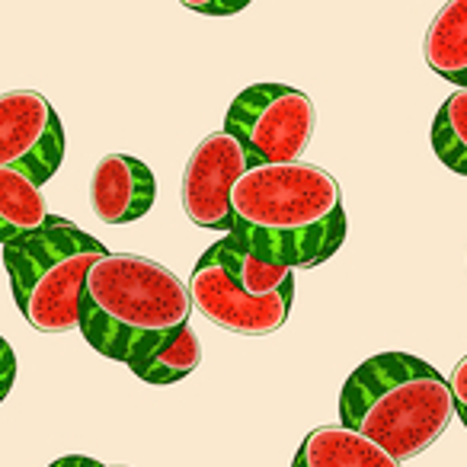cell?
Listing matches in <instances>:
<instances>
[{
  "label": "cell",
  "mask_w": 467,
  "mask_h": 467,
  "mask_svg": "<svg viewBox=\"0 0 467 467\" xmlns=\"http://www.w3.org/2000/svg\"><path fill=\"white\" fill-rule=\"evenodd\" d=\"M231 234L241 247L292 269L327 263L346 241L337 176L314 163H256L231 189Z\"/></svg>",
  "instance_id": "1"
},
{
  "label": "cell",
  "mask_w": 467,
  "mask_h": 467,
  "mask_svg": "<svg viewBox=\"0 0 467 467\" xmlns=\"http://www.w3.org/2000/svg\"><path fill=\"white\" fill-rule=\"evenodd\" d=\"M189 285L161 263L135 254H106L87 269L78 330L106 358L131 368L189 324Z\"/></svg>",
  "instance_id": "2"
},
{
  "label": "cell",
  "mask_w": 467,
  "mask_h": 467,
  "mask_svg": "<svg viewBox=\"0 0 467 467\" xmlns=\"http://www.w3.org/2000/svg\"><path fill=\"white\" fill-rule=\"evenodd\" d=\"M339 420L403 464L432 448L454 420L451 388L441 371L420 356L381 352L346 378Z\"/></svg>",
  "instance_id": "3"
},
{
  "label": "cell",
  "mask_w": 467,
  "mask_h": 467,
  "mask_svg": "<svg viewBox=\"0 0 467 467\" xmlns=\"http://www.w3.org/2000/svg\"><path fill=\"white\" fill-rule=\"evenodd\" d=\"M106 254L103 241L58 214H48L39 231L4 244V266L26 324L39 333L74 330L87 269Z\"/></svg>",
  "instance_id": "4"
},
{
  "label": "cell",
  "mask_w": 467,
  "mask_h": 467,
  "mask_svg": "<svg viewBox=\"0 0 467 467\" xmlns=\"http://www.w3.org/2000/svg\"><path fill=\"white\" fill-rule=\"evenodd\" d=\"M314 125L317 112L311 97L288 84L247 87L234 97L224 119V131L241 141L250 167L301 161V154L311 148Z\"/></svg>",
  "instance_id": "5"
},
{
  "label": "cell",
  "mask_w": 467,
  "mask_h": 467,
  "mask_svg": "<svg viewBox=\"0 0 467 467\" xmlns=\"http://www.w3.org/2000/svg\"><path fill=\"white\" fill-rule=\"evenodd\" d=\"M189 295H192L195 311L205 320H212L214 327H224V330L241 333V337H269V333L282 330L288 314H292L295 279H288L279 292L266 295V298H254L227 275L224 263L212 244L195 263Z\"/></svg>",
  "instance_id": "6"
},
{
  "label": "cell",
  "mask_w": 467,
  "mask_h": 467,
  "mask_svg": "<svg viewBox=\"0 0 467 467\" xmlns=\"http://www.w3.org/2000/svg\"><path fill=\"white\" fill-rule=\"evenodd\" d=\"M65 161V129L42 93H0V167L23 170L46 186Z\"/></svg>",
  "instance_id": "7"
},
{
  "label": "cell",
  "mask_w": 467,
  "mask_h": 467,
  "mask_svg": "<svg viewBox=\"0 0 467 467\" xmlns=\"http://www.w3.org/2000/svg\"><path fill=\"white\" fill-rule=\"evenodd\" d=\"M250 170V157L231 131H212L195 144L182 173V212L205 231H231V189Z\"/></svg>",
  "instance_id": "8"
},
{
  "label": "cell",
  "mask_w": 467,
  "mask_h": 467,
  "mask_svg": "<svg viewBox=\"0 0 467 467\" xmlns=\"http://www.w3.org/2000/svg\"><path fill=\"white\" fill-rule=\"evenodd\" d=\"M157 199L150 167L129 154H106L90 180V205L103 224H131L144 218Z\"/></svg>",
  "instance_id": "9"
},
{
  "label": "cell",
  "mask_w": 467,
  "mask_h": 467,
  "mask_svg": "<svg viewBox=\"0 0 467 467\" xmlns=\"http://www.w3.org/2000/svg\"><path fill=\"white\" fill-rule=\"evenodd\" d=\"M292 467H403L368 435L349 426H320L305 435Z\"/></svg>",
  "instance_id": "10"
},
{
  "label": "cell",
  "mask_w": 467,
  "mask_h": 467,
  "mask_svg": "<svg viewBox=\"0 0 467 467\" xmlns=\"http://www.w3.org/2000/svg\"><path fill=\"white\" fill-rule=\"evenodd\" d=\"M422 55L439 78L467 90V0H448L435 14Z\"/></svg>",
  "instance_id": "11"
},
{
  "label": "cell",
  "mask_w": 467,
  "mask_h": 467,
  "mask_svg": "<svg viewBox=\"0 0 467 467\" xmlns=\"http://www.w3.org/2000/svg\"><path fill=\"white\" fill-rule=\"evenodd\" d=\"M48 202L42 186L23 170L0 167V247L39 231L48 221Z\"/></svg>",
  "instance_id": "12"
},
{
  "label": "cell",
  "mask_w": 467,
  "mask_h": 467,
  "mask_svg": "<svg viewBox=\"0 0 467 467\" xmlns=\"http://www.w3.org/2000/svg\"><path fill=\"white\" fill-rule=\"evenodd\" d=\"M214 250H218L227 275H231L247 295H254V298H266V295L279 292L288 279H295L292 266H282V263H273V260H266V256L254 254V250L241 247L231 234H227L224 241L214 244Z\"/></svg>",
  "instance_id": "13"
},
{
  "label": "cell",
  "mask_w": 467,
  "mask_h": 467,
  "mask_svg": "<svg viewBox=\"0 0 467 467\" xmlns=\"http://www.w3.org/2000/svg\"><path fill=\"white\" fill-rule=\"evenodd\" d=\"M199 365H202V343L192 327L186 324V327H180L167 343H161L154 352H148L141 362L131 365V371L148 384H176L192 375Z\"/></svg>",
  "instance_id": "14"
},
{
  "label": "cell",
  "mask_w": 467,
  "mask_h": 467,
  "mask_svg": "<svg viewBox=\"0 0 467 467\" xmlns=\"http://www.w3.org/2000/svg\"><path fill=\"white\" fill-rule=\"evenodd\" d=\"M432 150L451 173L467 176V90H454L432 122Z\"/></svg>",
  "instance_id": "15"
},
{
  "label": "cell",
  "mask_w": 467,
  "mask_h": 467,
  "mask_svg": "<svg viewBox=\"0 0 467 467\" xmlns=\"http://www.w3.org/2000/svg\"><path fill=\"white\" fill-rule=\"evenodd\" d=\"M180 4L202 16H234L250 7V0H180Z\"/></svg>",
  "instance_id": "16"
},
{
  "label": "cell",
  "mask_w": 467,
  "mask_h": 467,
  "mask_svg": "<svg viewBox=\"0 0 467 467\" xmlns=\"http://www.w3.org/2000/svg\"><path fill=\"white\" fill-rule=\"evenodd\" d=\"M448 388H451V403H454V416L464 422L467 429V356L454 365L451 378H448Z\"/></svg>",
  "instance_id": "17"
},
{
  "label": "cell",
  "mask_w": 467,
  "mask_h": 467,
  "mask_svg": "<svg viewBox=\"0 0 467 467\" xmlns=\"http://www.w3.org/2000/svg\"><path fill=\"white\" fill-rule=\"evenodd\" d=\"M0 375H16V356L4 337H0Z\"/></svg>",
  "instance_id": "18"
},
{
  "label": "cell",
  "mask_w": 467,
  "mask_h": 467,
  "mask_svg": "<svg viewBox=\"0 0 467 467\" xmlns=\"http://www.w3.org/2000/svg\"><path fill=\"white\" fill-rule=\"evenodd\" d=\"M97 461L93 458H84V454H65V458H58V461H52L48 467H93Z\"/></svg>",
  "instance_id": "19"
},
{
  "label": "cell",
  "mask_w": 467,
  "mask_h": 467,
  "mask_svg": "<svg viewBox=\"0 0 467 467\" xmlns=\"http://www.w3.org/2000/svg\"><path fill=\"white\" fill-rule=\"evenodd\" d=\"M14 381H16V375H0V403L7 400L10 388H14Z\"/></svg>",
  "instance_id": "20"
},
{
  "label": "cell",
  "mask_w": 467,
  "mask_h": 467,
  "mask_svg": "<svg viewBox=\"0 0 467 467\" xmlns=\"http://www.w3.org/2000/svg\"><path fill=\"white\" fill-rule=\"evenodd\" d=\"M93 467H125V464H99V461H97Z\"/></svg>",
  "instance_id": "21"
}]
</instances>
